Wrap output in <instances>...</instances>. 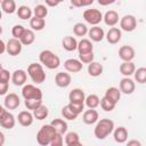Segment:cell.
Returning a JSON list of instances; mask_svg holds the SVG:
<instances>
[{
	"label": "cell",
	"instance_id": "1",
	"mask_svg": "<svg viewBox=\"0 0 146 146\" xmlns=\"http://www.w3.org/2000/svg\"><path fill=\"white\" fill-rule=\"evenodd\" d=\"M114 129V122L111 119H100L96 122V127L94 130L95 137L97 139H105L108 135L112 133Z\"/></svg>",
	"mask_w": 146,
	"mask_h": 146
},
{
	"label": "cell",
	"instance_id": "2",
	"mask_svg": "<svg viewBox=\"0 0 146 146\" xmlns=\"http://www.w3.org/2000/svg\"><path fill=\"white\" fill-rule=\"evenodd\" d=\"M39 60L42 66H46L49 70H55L60 65L59 57L49 49H44L39 54Z\"/></svg>",
	"mask_w": 146,
	"mask_h": 146
},
{
	"label": "cell",
	"instance_id": "3",
	"mask_svg": "<svg viewBox=\"0 0 146 146\" xmlns=\"http://www.w3.org/2000/svg\"><path fill=\"white\" fill-rule=\"evenodd\" d=\"M56 133H57L56 130L54 129V127L50 123L44 124L40 128V130L36 133V141L41 146H48V145H50V141Z\"/></svg>",
	"mask_w": 146,
	"mask_h": 146
},
{
	"label": "cell",
	"instance_id": "4",
	"mask_svg": "<svg viewBox=\"0 0 146 146\" xmlns=\"http://www.w3.org/2000/svg\"><path fill=\"white\" fill-rule=\"evenodd\" d=\"M27 74L35 84H40L46 80V73L43 66L42 64L39 63H31L27 67Z\"/></svg>",
	"mask_w": 146,
	"mask_h": 146
},
{
	"label": "cell",
	"instance_id": "5",
	"mask_svg": "<svg viewBox=\"0 0 146 146\" xmlns=\"http://www.w3.org/2000/svg\"><path fill=\"white\" fill-rule=\"evenodd\" d=\"M84 108V104H72L68 103L67 105H65L62 108V115L64 119L68 120V121H73L75 120L80 113H82Z\"/></svg>",
	"mask_w": 146,
	"mask_h": 146
},
{
	"label": "cell",
	"instance_id": "6",
	"mask_svg": "<svg viewBox=\"0 0 146 146\" xmlns=\"http://www.w3.org/2000/svg\"><path fill=\"white\" fill-rule=\"evenodd\" d=\"M22 96L24 99H42V91L34 84H24Z\"/></svg>",
	"mask_w": 146,
	"mask_h": 146
},
{
	"label": "cell",
	"instance_id": "7",
	"mask_svg": "<svg viewBox=\"0 0 146 146\" xmlns=\"http://www.w3.org/2000/svg\"><path fill=\"white\" fill-rule=\"evenodd\" d=\"M83 18L84 21L90 25H98L103 21V14L98 9H86L83 11Z\"/></svg>",
	"mask_w": 146,
	"mask_h": 146
},
{
	"label": "cell",
	"instance_id": "8",
	"mask_svg": "<svg viewBox=\"0 0 146 146\" xmlns=\"http://www.w3.org/2000/svg\"><path fill=\"white\" fill-rule=\"evenodd\" d=\"M137 27V18L133 15H124L120 19V29L125 32H132Z\"/></svg>",
	"mask_w": 146,
	"mask_h": 146
},
{
	"label": "cell",
	"instance_id": "9",
	"mask_svg": "<svg viewBox=\"0 0 146 146\" xmlns=\"http://www.w3.org/2000/svg\"><path fill=\"white\" fill-rule=\"evenodd\" d=\"M22 48H23L22 42L19 41V39L16 38L9 39L6 43V52L10 56H18L22 52Z\"/></svg>",
	"mask_w": 146,
	"mask_h": 146
},
{
	"label": "cell",
	"instance_id": "10",
	"mask_svg": "<svg viewBox=\"0 0 146 146\" xmlns=\"http://www.w3.org/2000/svg\"><path fill=\"white\" fill-rule=\"evenodd\" d=\"M15 124H16L15 116H14L10 112H8V111L5 110V111L0 114V125H1L2 128H5V129L10 130V129H13V128L15 127Z\"/></svg>",
	"mask_w": 146,
	"mask_h": 146
},
{
	"label": "cell",
	"instance_id": "11",
	"mask_svg": "<svg viewBox=\"0 0 146 146\" xmlns=\"http://www.w3.org/2000/svg\"><path fill=\"white\" fill-rule=\"evenodd\" d=\"M64 68L70 73H78L82 71L83 64L80 62V59L76 58H68L64 62Z\"/></svg>",
	"mask_w": 146,
	"mask_h": 146
},
{
	"label": "cell",
	"instance_id": "12",
	"mask_svg": "<svg viewBox=\"0 0 146 146\" xmlns=\"http://www.w3.org/2000/svg\"><path fill=\"white\" fill-rule=\"evenodd\" d=\"M136 89L135 81L129 76H124L120 81V91L124 95H131Z\"/></svg>",
	"mask_w": 146,
	"mask_h": 146
},
{
	"label": "cell",
	"instance_id": "13",
	"mask_svg": "<svg viewBox=\"0 0 146 146\" xmlns=\"http://www.w3.org/2000/svg\"><path fill=\"white\" fill-rule=\"evenodd\" d=\"M3 104L7 110H16L21 104V99L18 95H16L15 92H9V94H6Z\"/></svg>",
	"mask_w": 146,
	"mask_h": 146
},
{
	"label": "cell",
	"instance_id": "14",
	"mask_svg": "<svg viewBox=\"0 0 146 146\" xmlns=\"http://www.w3.org/2000/svg\"><path fill=\"white\" fill-rule=\"evenodd\" d=\"M84 91L80 88H74L68 94V100L72 104H84Z\"/></svg>",
	"mask_w": 146,
	"mask_h": 146
},
{
	"label": "cell",
	"instance_id": "15",
	"mask_svg": "<svg viewBox=\"0 0 146 146\" xmlns=\"http://www.w3.org/2000/svg\"><path fill=\"white\" fill-rule=\"evenodd\" d=\"M87 34L89 35V40H91L94 42H100L105 38L104 30L98 25H94L92 27H90V30H88Z\"/></svg>",
	"mask_w": 146,
	"mask_h": 146
},
{
	"label": "cell",
	"instance_id": "16",
	"mask_svg": "<svg viewBox=\"0 0 146 146\" xmlns=\"http://www.w3.org/2000/svg\"><path fill=\"white\" fill-rule=\"evenodd\" d=\"M135 49L131 46H122L119 49V57L123 60V62H132V59L135 58Z\"/></svg>",
	"mask_w": 146,
	"mask_h": 146
},
{
	"label": "cell",
	"instance_id": "17",
	"mask_svg": "<svg viewBox=\"0 0 146 146\" xmlns=\"http://www.w3.org/2000/svg\"><path fill=\"white\" fill-rule=\"evenodd\" d=\"M105 38H106V40H107L108 43L115 44V43H117V42L121 40V38H122V32H121V30H120L119 27L112 26V27L107 31V33L105 34Z\"/></svg>",
	"mask_w": 146,
	"mask_h": 146
},
{
	"label": "cell",
	"instance_id": "18",
	"mask_svg": "<svg viewBox=\"0 0 146 146\" xmlns=\"http://www.w3.org/2000/svg\"><path fill=\"white\" fill-rule=\"evenodd\" d=\"M11 82L17 86V87H21V86H24L26 80H27V74L24 70H15L11 74V78H10Z\"/></svg>",
	"mask_w": 146,
	"mask_h": 146
},
{
	"label": "cell",
	"instance_id": "19",
	"mask_svg": "<svg viewBox=\"0 0 146 146\" xmlns=\"http://www.w3.org/2000/svg\"><path fill=\"white\" fill-rule=\"evenodd\" d=\"M72 78L68 73L66 72H58L55 76V83L59 87V88H66L71 84Z\"/></svg>",
	"mask_w": 146,
	"mask_h": 146
},
{
	"label": "cell",
	"instance_id": "20",
	"mask_svg": "<svg viewBox=\"0 0 146 146\" xmlns=\"http://www.w3.org/2000/svg\"><path fill=\"white\" fill-rule=\"evenodd\" d=\"M17 120H18V123L21 125L30 127V125H32V123L34 121V116L30 111H22V112L18 113Z\"/></svg>",
	"mask_w": 146,
	"mask_h": 146
},
{
	"label": "cell",
	"instance_id": "21",
	"mask_svg": "<svg viewBox=\"0 0 146 146\" xmlns=\"http://www.w3.org/2000/svg\"><path fill=\"white\" fill-rule=\"evenodd\" d=\"M99 119V114L98 112L95 110V108H89L84 113H83V116H82V120L86 124H95Z\"/></svg>",
	"mask_w": 146,
	"mask_h": 146
},
{
	"label": "cell",
	"instance_id": "22",
	"mask_svg": "<svg viewBox=\"0 0 146 146\" xmlns=\"http://www.w3.org/2000/svg\"><path fill=\"white\" fill-rule=\"evenodd\" d=\"M113 137H114V140L119 144H123L127 141L128 139V130L124 128V127H119V128H115L113 129Z\"/></svg>",
	"mask_w": 146,
	"mask_h": 146
},
{
	"label": "cell",
	"instance_id": "23",
	"mask_svg": "<svg viewBox=\"0 0 146 146\" xmlns=\"http://www.w3.org/2000/svg\"><path fill=\"white\" fill-rule=\"evenodd\" d=\"M119 14L115 10H108L103 16V21L107 26H115L119 23Z\"/></svg>",
	"mask_w": 146,
	"mask_h": 146
},
{
	"label": "cell",
	"instance_id": "24",
	"mask_svg": "<svg viewBox=\"0 0 146 146\" xmlns=\"http://www.w3.org/2000/svg\"><path fill=\"white\" fill-rule=\"evenodd\" d=\"M62 47L66 50V51H74L76 50V47H78V41L74 36H71V35H66L63 38L62 40Z\"/></svg>",
	"mask_w": 146,
	"mask_h": 146
},
{
	"label": "cell",
	"instance_id": "25",
	"mask_svg": "<svg viewBox=\"0 0 146 146\" xmlns=\"http://www.w3.org/2000/svg\"><path fill=\"white\" fill-rule=\"evenodd\" d=\"M65 145L67 146H79L81 145V141H80V136L78 132L75 131H70V132H66L65 133Z\"/></svg>",
	"mask_w": 146,
	"mask_h": 146
},
{
	"label": "cell",
	"instance_id": "26",
	"mask_svg": "<svg viewBox=\"0 0 146 146\" xmlns=\"http://www.w3.org/2000/svg\"><path fill=\"white\" fill-rule=\"evenodd\" d=\"M34 40H35V34L34 31L31 29H25L22 36L19 38V41L22 42L23 46H30L34 42Z\"/></svg>",
	"mask_w": 146,
	"mask_h": 146
},
{
	"label": "cell",
	"instance_id": "27",
	"mask_svg": "<svg viewBox=\"0 0 146 146\" xmlns=\"http://www.w3.org/2000/svg\"><path fill=\"white\" fill-rule=\"evenodd\" d=\"M104 68H103V65L98 62H91L88 64V73L90 76H94V78H97L99 75H102Z\"/></svg>",
	"mask_w": 146,
	"mask_h": 146
},
{
	"label": "cell",
	"instance_id": "28",
	"mask_svg": "<svg viewBox=\"0 0 146 146\" xmlns=\"http://www.w3.org/2000/svg\"><path fill=\"white\" fill-rule=\"evenodd\" d=\"M104 96L107 97V98H108L110 100H112L113 103L117 104L119 100H120V98H121V91H120V89L116 88V87H110V88L106 89Z\"/></svg>",
	"mask_w": 146,
	"mask_h": 146
},
{
	"label": "cell",
	"instance_id": "29",
	"mask_svg": "<svg viewBox=\"0 0 146 146\" xmlns=\"http://www.w3.org/2000/svg\"><path fill=\"white\" fill-rule=\"evenodd\" d=\"M50 124L54 127V129L56 130V132L60 133V135H64L67 132V129H68V125H67V122L64 121L63 119H55L50 122Z\"/></svg>",
	"mask_w": 146,
	"mask_h": 146
},
{
	"label": "cell",
	"instance_id": "30",
	"mask_svg": "<svg viewBox=\"0 0 146 146\" xmlns=\"http://www.w3.org/2000/svg\"><path fill=\"white\" fill-rule=\"evenodd\" d=\"M119 70H120V73L123 76H130V75L133 74V72L136 70V66H135V64L132 62H123L120 65Z\"/></svg>",
	"mask_w": 146,
	"mask_h": 146
},
{
	"label": "cell",
	"instance_id": "31",
	"mask_svg": "<svg viewBox=\"0 0 146 146\" xmlns=\"http://www.w3.org/2000/svg\"><path fill=\"white\" fill-rule=\"evenodd\" d=\"M16 14H17L18 18L25 21V19H30V18L32 17V15H33V10H32L29 6L23 5V6H19V7L16 9Z\"/></svg>",
	"mask_w": 146,
	"mask_h": 146
},
{
	"label": "cell",
	"instance_id": "32",
	"mask_svg": "<svg viewBox=\"0 0 146 146\" xmlns=\"http://www.w3.org/2000/svg\"><path fill=\"white\" fill-rule=\"evenodd\" d=\"M79 54H84V52H90L94 50V46L92 42L89 39H82L81 41L78 42V47H76Z\"/></svg>",
	"mask_w": 146,
	"mask_h": 146
},
{
	"label": "cell",
	"instance_id": "33",
	"mask_svg": "<svg viewBox=\"0 0 146 146\" xmlns=\"http://www.w3.org/2000/svg\"><path fill=\"white\" fill-rule=\"evenodd\" d=\"M33 113V116H34V119H36V120H39V121H41V120H44L47 116H48V114H49V110H48V107L46 106V105H43V104H41L40 106H38L34 111H32Z\"/></svg>",
	"mask_w": 146,
	"mask_h": 146
},
{
	"label": "cell",
	"instance_id": "34",
	"mask_svg": "<svg viewBox=\"0 0 146 146\" xmlns=\"http://www.w3.org/2000/svg\"><path fill=\"white\" fill-rule=\"evenodd\" d=\"M44 26H46L44 18H39V17H35V16L30 18V27H31V30L41 31V30L44 29Z\"/></svg>",
	"mask_w": 146,
	"mask_h": 146
},
{
	"label": "cell",
	"instance_id": "35",
	"mask_svg": "<svg viewBox=\"0 0 146 146\" xmlns=\"http://www.w3.org/2000/svg\"><path fill=\"white\" fill-rule=\"evenodd\" d=\"M0 6H1V10L5 11L6 14H14L16 13L17 9L15 0H2Z\"/></svg>",
	"mask_w": 146,
	"mask_h": 146
},
{
	"label": "cell",
	"instance_id": "36",
	"mask_svg": "<svg viewBox=\"0 0 146 146\" xmlns=\"http://www.w3.org/2000/svg\"><path fill=\"white\" fill-rule=\"evenodd\" d=\"M99 97L96 95V94H90L88 96H86L84 98V105L88 107V108H96L99 106Z\"/></svg>",
	"mask_w": 146,
	"mask_h": 146
},
{
	"label": "cell",
	"instance_id": "37",
	"mask_svg": "<svg viewBox=\"0 0 146 146\" xmlns=\"http://www.w3.org/2000/svg\"><path fill=\"white\" fill-rule=\"evenodd\" d=\"M133 76H135V80H136L138 83L144 84V83L146 82V68H145V67H139V68L135 70Z\"/></svg>",
	"mask_w": 146,
	"mask_h": 146
},
{
	"label": "cell",
	"instance_id": "38",
	"mask_svg": "<svg viewBox=\"0 0 146 146\" xmlns=\"http://www.w3.org/2000/svg\"><path fill=\"white\" fill-rule=\"evenodd\" d=\"M99 105H100V107H102L105 112H112V111L115 108V106H116L115 103H113L112 100H110V99H108L107 97H105V96L100 99Z\"/></svg>",
	"mask_w": 146,
	"mask_h": 146
},
{
	"label": "cell",
	"instance_id": "39",
	"mask_svg": "<svg viewBox=\"0 0 146 146\" xmlns=\"http://www.w3.org/2000/svg\"><path fill=\"white\" fill-rule=\"evenodd\" d=\"M73 33L76 36H84L88 33V27L83 23H76L73 26Z\"/></svg>",
	"mask_w": 146,
	"mask_h": 146
},
{
	"label": "cell",
	"instance_id": "40",
	"mask_svg": "<svg viewBox=\"0 0 146 146\" xmlns=\"http://www.w3.org/2000/svg\"><path fill=\"white\" fill-rule=\"evenodd\" d=\"M33 15L39 18H44L48 15V8L44 5H36L33 9Z\"/></svg>",
	"mask_w": 146,
	"mask_h": 146
},
{
	"label": "cell",
	"instance_id": "41",
	"mask_svg": "<svg viewBox=\"0 0 146 146\" xmlns=\"http://www.w3.org/2000/svg\"><path fill=\"white\" fill-rule=\"evenodd\" d=\"M25 107L30 111H34L38 106L42 104V99H24Z\"/></svg>",
	"mask_w": 146,
	"mask_h": 146
},
{
	"label": "cell",
	"instance_id": "42",
	"mask_svg": "<svg viewBox=\"0 0 146 146\" xmlns=\"http://www.w3.org/2000/svg\"><path fill=\"white\" fill-rule=\"evenodd\" d=\"M94 58H95V55H94L92 51L84 52V54H79V59L82 64H89L94 60Z\"/></svg>",
	"mask_w": 146,
	"mask_h": 146
},
{
	"label": "cell",
	"instance_id": "43",
	"mask_svg": "<svg viewBox=\"0 0 146 146\" xmlns=\"http://www.w3.org/2000/svg\"><path fill=\"white\" fill-rule=\"evenodd\" d=\"M24 30H25V27H24L23 25L16 24V25H14L13 29H11V35H13L14 38H16V39H19V38L22 36Z\"/></svg>",
	"mask_w": 146,
	"mask_h": 146
},
{
	"label": "cell",
	"instance_id": "44",
	"mask_svg": "<svg viewBox=\"0 0 146 146\" xmlns=\"http://www.w3.org/2000/svg\"><path fill=\"white\" fill-rule=\"evenodd\" d=\"M64 144V138H63V135H60V133H56L54 137H52V139H51V141H50V146H62Z\"/></svg>",
	"mask_w": 146,
	"mask_h": 146
},
{
	"label": "cell",
	"instance_id": "45",
	"mask_svg": "<svg viewBox=\"0 0 146 146\" xmlns=\"http://www.w3.org/2000/svg\"><path fill=\"white\" fill-rule=\"evenodd\" d=\"M10 78H11V74L9 73L8 70H5V68L0 70V82H9Z\"/></svg>",
	"mask_w": 146,
	"mask_h": 146
},
{
	"label": "cell",
	"instance_id": "46",
	"mask_svg": "<svg viewBox=\"0 0 146 146\" xmlns=\"http://www.w3.org/2000/svg\"><path fill=\"white\" fill-rule=\"evenodd\" d=\"M9 83L8 82H0V96H3L8 92Z\"/></svg>",
	"mask_w": 146,
	"mask_h": 146
},
{
	"label": "cell",
	"instance_id": "47",
	"mask_svg": "<svg viewBox=\"0 0 146 146\" xmlns=\"http://www.w3.org/2000/svg\"><path fill=\"white\" fill-rule=\"evenodd\" d=\"M44 2H46V5L48 7H56V6H58L60 3L59 0H44Z\"/></svg>",
	"mask_w": 146,
	"mask_h": 146
},
{
	"label": "cell",
	"instance_id": "48",
	"mask_svg": "<svg viewBox=\"0 0 146 146\" xmlns=\"http://www.w3.org/2000/svg\"><path fill=\"white\" fill-rule=\"evenodd\" d=\"M116 0H97V2L100 5V6H108V5H112L114 3Z\"/></svg>",
	"mask_w": 146,
	"mask_h": 146
},
{
	"label": "cell",
	"instance_id": "49",
	"mask_svg": "<svg viewBox=\"0 0 146 146\" xmlns=\"http://www.w3.org/2000/svg\"><path fill=\"white\" fill-rule=\"evenodd\" d=\"M95 0H81V6L82 7H87V6H90L94 3Z\"/></svg>",
	"mask_w": 146,
	"mask_h": 146
},
{
	"label": "cell",
	"instance_id": "50",
	"mask_svg": "<svg viewBox=\"0 0 146 146\" xmlns=\"http://www.w3.org/2000/svg\"><path fill=\"white\" fill-rule=\"evenodd\" d=\"M5 51H6V43L3 40L0 39V55H2Z\"/></svg>",
	"mask_w": 146,
	"mask_h": 146
},
{
	"label": "cell",
	"instance_id": "51",
	"mask_svg": "<svg viewBox=\"0 0 146 146\" xmlns=\"http://www.w3.org/2000/svg\"><path fill=\"white\" fill-rule=\"evenodd\" d=\"M141 146V143L140 141H138V140H130V141H128V146Z\"/></svg>",
	"mask_w": 146,
	"mask_h": 146
},
{
	"label": "cell",
	"instance_id": "52",
	"mask_svg": "<svg viewBox=\"0 0 146 146\" xmlns=\"http://www.w3.org/2000/svg\"><path fill=\"white\" fill-rule=\"evenodd\" d=\"M71 1V5L72 6H74V7H82L81 6V0H70Z\"/></svg>",
	"mask_w": 146,
	"mask_h": 146
},
{
	"label": "cell",
	"instance_id": "53",
	"mask_svg": "<svg viewBox=\"0 0 146 146\" xmlns=\"http://www.w3.org/2000/svg\"><path fill=\"white\" fill-rule=\"evenodd\" d=\"M5 141H6L5 135H3V132H1V131H0V146H2V145L5 144Z\"/></svg>",
	"mask_w": 146,
	"mask_h": 146
},
{
	"label": "cell",
	"instance_id": "54",
	"mask_svg": "<svg viewBox=\"0 0 146 146\" xmlns=\"http://www.w3.org/2000/svg\"><path fill=\"white\" fill-rule=\"evenodd\" d=\"M3 111H5V107H3V106H2L1 104H0V114H1V113H2Z\"/></svg>",
	"mask_w": 146,
	"mask_h": 146
},
{
	"label": "cell",
	"instance_id": "55",
	"mask_svg": "<svg viewBox=\"0 0 146 146\" xmlns=\"http://www.w3.org/2000/svg\"><path fill=\"white\" fill-rule=\"evenodd\" d=\"M1 18H2V10L0 9V19H1Z\"/></svg>",
	"mask_w": 146,
	"mask_h": 146
},
{
	"label": "cell",
	"instance_id": "56",
	"mask_svg": "<svg viewBox=\"0 0 146 146\" xmlns=\"http://www.w3.org/2000/svg\"><path fill=\"white\" fill-rule=\"evenodd\" d=\"M1 33H2V27L0 26V34H1Z\"/></svg>",
	"mask_w": 146,
	"mask_h": 146
},
{
	"label": "cell",
	"instance_id": "57",
	"mask_svg": "<svg viewBox=\"0 0 146 146\" xmlns=\"http://www.w3.org/2000/svg\"><path fill=\"white\" fill-rule=\"evenodd\" d=\"M1 68H2V64L0 63V70H1Z\"/></svg>",
	"mask_w": 146,
	"mask_h": 146
},
{
	"label": "cell",
	"instance_id": "58",
	"mask_svg": "<svg viewBox=\"0 0 146 146\" xmlns=\"http://www.w3.org/2000/svg\"><path fill=\"white\" fill-rule=\"evenodd\" d=\"M62 1H64V0H59V2H62Z\"/></svg>",
	"mask_w": 146,
	"mask_h": 146
},
{
	"label": "cell",
	"instance_id": "59",
	"mask_svg": "<svg viewBox=\"0 0 146 146\" xmlns=\"http://www.w3.org/2000/svg\"><path fill=\"white\" fill-rule=\"evenodd\" d=\"M1 1H2V0H0V5H1Z\"/></svg>",
	"mask_w": 146,
	"mask_h": 146
}]
</instances>
